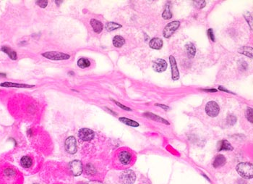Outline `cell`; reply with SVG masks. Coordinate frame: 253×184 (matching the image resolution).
I'll list each match as a JSON object with an SVG mask.
<instances>
[{"label": "cell", "instance_id": "36", "mask_svg": "<svg viewBox=\"0 0 253 184\" xmlns=\"http://www.w3.org/2000/svg\"><path fill=\"white\" fill-rule=\"evenodd\" d=\"M0 76H2V77H6V74L0 73Z\"/></svg>", "mask_w": 253, "mask_h": 184}, {"label": "cell", "instance_id": "38", "mask_svg": "<svg viewBox=\"0 0 253 184\" xmlns=\"http://www.w3.org/2000/svg\"><path fill=\"white\" fill-rule=\"evenodd\" d=\"M69 74H72V75H74L75 73H74L73 72H69Z\"/></svg>", "mask_w": 253, "mask_h": 184}, {"label": "cell", "instance_id": "34", "mask_svg": "<svg viewBox=\"0 0 253 184\" xmlns=\"http://www.w3.org/2000/svg\"><path fill=\"white\" fill-rule=\"evenodd\" d=\"M204 91H205V92H216V90H215V89H204Z\"/></svg>", "mask_w": 253, "mask_h": 184}, {"label": "cell", "instance_id": "33", "mask_svg": "<svg viewBox=\"0 0 253 184\" xmlns=\"http://www.w3.org/2000/svg\"><path fill=\"white\" fill-rule=\"evenodd\" d=\"M218 89H219V90H221V91H224V92H228V93H232V92H229V91H228L227 89H224L222 86H219L218 87Z\"/></svg>", "mask_w": 253, "mask_h": 184}, {"label": "cell", "instance_id": "9", "mask_svg": "<svg viewBox=\"0 0 253 184\" xmlns=\"http://www.w3.org/2000/svg\"><path fill=\"white\" fill-rule=\"evenodd\" d=\"M78 136L84 142H89L94 139L95 133L89 128H81L78 132Z\"/></svg>", "mask_w": 253, "mask_h": 184}, {"label": "cell", "instance_id": "17", "mask_svg": "<svg viewBox=\"0 0 253 184\" xmlns=\"http://www.w3.org/2000/svg\"><path fill=\"white\" fill-rule=\"evenodd\" d=\"M90 23L91 26H92L93 28V29H94V31L96 33H101L102 31V30H103V24L97 20H95V19L90 20Z\"/></svg>", "mask_w": 253, "mask_h": 184}, {"label": "cell", "instance_id": "22", "mask_svg": "<svg viewBox=\"0 0 253 184\" xmlns=\"http://www.w3.org/2000/svg\"><path fill=\"white\" fill-rule=\"evenodd\" d=\"M77 65L80 68H86L90 65V61L86 58H80L78 59Z\"/></svg>", "mask_w": 253, "mask_h": 184}, {"label": "cell", "instance_id": "18", "mask_svg": "<svg viewBox=\"0 0 253 184\" xmlns=\"http://www.w3.org/2000/svg\"><path fill=\"white\" fill-rule=\"evenodd\" d=\"M219 147L218 151H223V150H226V151H232L233 150V146L231 145V144L228 141L223 140L219 143Z\"/></svg>", "mask_w": 253, "mask_h": 184}, {"label": "cell", "instance_id": "29", "mask_svg": "<svg viewBox=\"0 0 253 184\" xmlns=\"http://www.w3.org/2000/svg\"><path fill=\"white\" fill-rule=\"evenodd\" d=\"M36 5H38L41 8H45L48 5V1H46V0L45 1L44 0H39V1H36Z\"/></svg>", "mask_w": 253, "mask_h": 184}, {"label": "cell", "instance_id": "13", "mask_svg": "<svg viewBox=\"0 0 253 184\" xmlns=\"http://www.w3.org/2000/svg\"><path fill=\"white\" fill-rule=\"evenodd\" d=\"M20 165L25 169H28L31 168L33 165V159L30 156H23L20 159Z\"/></svg>", "mask_w": 253, "mask_h": 184}, {"label": "cell", "instance_id": "5", "mask_svg": "<svg viewBox=\"0 0 253 184\" xmlns=\"http://www.w3.org/2000/svg\"><path fill=\"white\" fill-rule=\"evenodd\" d=\"M42 56L47 59H53V60H64V59H68L70 57L69 55L59 52H47L43 53Z\"/></svg>", "mask_w": 253, "mask_h": 184}, {"label": "cell", "instance_id": "14", "mask_svg": "<svg viewBox=\"0 0 253 184\" xmlns=\"http://www.w3.org/2000/svg\"><path fill=\"white\" fill-rule=\"evenodd\" d=\"M149 45L152 49H160L163 46V41L160 38H153L150 41Z\"/></svg>", "mask_w": 253, "mask_h": 184}, {"label": "cell", "instance_id": "12", "mask_svg": "<svg viewBox=\"0 0 253 184\" xmlns=\"http://www.w3.org/2000/svg\"><path fill=\"white\" fill-rule=\"evenodd\" d=\"M153 68L155 71L161 72L165 71L167 68V63L163 59H157L153 62Z\"/></svg>", "mask_w": 253, "mask_h": 184}, {"label": "cell", "instance_id": "3", "mask_svg": "<svg viewBox=\"0 0 253 184\" xmlns=\"http://www.w3.org/2000/svg\"><path fill=\"white\" fill-rule=\"evenodd\" d=\"M120 179L122 184H133L136 179V176L133 170H126L120 175Z\"/></svg>", "mask_w": 253, "mask_h": 184}, {"label": "cell", "instance_id": "26", "mask_svg": "<svg viewBox=\"0 0 253 184\" xmlns=\"http://www.w3.org/2000/svg\"><path fill=\"white\" fill-rule=\"evenodd\" d=\"M172 12H171L170 10H169V6H167L166 8L165 9L163 13L162 14V17L164 18V19L167 20V19H170V18H172Z\"/></svg>", "mask_w": 253, "mask_h": 184}, {"label": "cell", "instance_id": "28", "mask_svg": "<svg viewBox=\"0 0 253 184\" xmlns=\"http://www.w3.org/2000/svg\"><path fill=\"white\" fill-rule=\"evenodd\" d=\"M246 118L250 122H252L253 117H252V108H247V109Z\"/></svg>", "mask_w": 253, "mask_h": 184}, {"label": "cell", "instance_id": "23", "mask_svg": "<svg viewBox=\"0 0 253 184\" xmlns=\"http://www.w3.org/2000/svg\"><path fill=\"white\" fill-rule=\"evenodd\" d=\"M121 27H122V25L117 23H114V22H109V23H107V25H106V28H107L108 31H114V30L120 28Z\"/></svg>", "mask_w": 253, "mask_h": 184}, {"label": "cell", "instance_id": "19", "mask_svg": "<svg viewBox=\"0 0 253 184\" xmlns=\"http://www.w3.org/2000/svg\"><path fill=\"white\" fill-rule=\"evenodd\" d=\"M1 50L3 52H5V54H7V55L10 57V59H12V60H15V59H17V53H16V52L13 51V50H12V49H10V48L7 47V46H2V47L1 48Z\"/></svg>", "mask_w": 253, "mask_h": 184}, {"label": "cell", "instance_id": "10", "mask_svg": "<svg viewBox=\"0 0 253 184\" xmlns=\"http://www.w3.org/2000/svg\"><path fill=\"white\" fill-rule=\"evenodd\" d=\"M70 169L73 176H80L83 172V164L79 160H73L69 164Z\"/></svg>", "mask_w": 253, "mask_h": 184}, {"label": "cell", "instance_id": "15", "mask_svg": "<svg viewBox=\"0 0 253 184\" xmlns=\"http://www.w3.org/2000/svg\"><path fill=\"white\" fill-rule=\"evenodd\" d=\"M226 159L225 158L224 155H217L215 157L214 162H213V167L215 168H219V167H222L226 164Z\"/></svg>", "mask_w": 253, "mask_h": 184}, {"label": "cell", "instance_id": "25", "mask_svg": "<svg viewBox=\"0 0 253 184\" xmlns=\"http://www.w3.org/2000/svg\"><path fill=\"white\" fill-rule=\"evenodd\" d=\"M239 52L241 54H243V55H246V56L252 57V47H248V46H245V47L241 48L239 50Z\"/></svg>", "mask_w": 253, "mask_h": 184}, {"label": "cell", "instance_id": "6", "mask_svg": "<svg viewBox=\"0 0 253 184\" xmlns=\"http://www.w3.org/2000/svg\"><path fill=\"white\" fill-rule=\"evenodd\" d=\"M219 111H220V108L218 104L214 101L208 102L205 106L206 113L208 116L212 117V118L217 116L218 115Z\"/></svg>", "mask_w": 253, "mask_h": 184}, {"label": "cell", "instance_id": "30", "mask_svg": "<svg viewBox=\"0 0 253 184\" xmlns=\"http://www.w3.org/2000/svg\"><path fill=\"white\" fill-rule=\"evenodd\" d=\"M208 36L209 37V38L211 39L212 42H214L215 41V36L214 33H213V31L212 28H210L208 31Z\"/></svg>", "mask_w": 253, "mask_h": 184}, {"label": "cell", "instance_id": "35", "mask_svg": "<svg viewBox=\"0 0 253 184\" xmlns=\"http://www.w3.org/2000/svg\"><path fill=\"white\" fill-rule=\"evenodd\" d=\"M88 184H101V183H98V182H90Z\"/></svg>", "mask_w": 253, "mask_h": 184}, {"label": "cell", "instance_id": "1", "mask_svg": "<svg viewBox=\"0 0 253 184\" xmlns=\"http://www.w3.org/2000/svg\"><path fill=\"white\" fill-rule=\"evenodd\" d=\"M23 176L11 166H5L0 169V184H22Z\"/></svg>", "mask_w": 253, "mask_h": 184}, {"label": "cell", "instance_id": "2", "mask_svg": "<svg viewBox=\"0 0 253 184\" xmlns=\"http://www.w3.org/2000/svg\"><path fill=\"white\" fill-rule=\"evenodd\" d=\"M237 171L242 177L251 179L253 177V165L250 162H241L237 165Z\"/></svg>", "mask_w": 253, "mask_h": 184}, {"label": "cell", "instance_id": "16", "mask_svg": "<svg viewBox=\"0 0 253 184\" xmlns=\"http://www.w3.org/2000/svg\"><path fill=\"white\" fill-rule=\"evenodd\" d=\"M1 86L3 87H14V88H31V87L35 86L32 85H26V84H20V83H15L11 82H5L0 84Z\"/></svg>", "mask_w": 253, "mask_h": 184}, {"label": "cell", "instance_id": "39", "mask_svg": "<svg viewBox=\"0 0 253 184\" xmlns=\"http://www.w3.org/2000/svg\"><path fill=\"white\" fill-rule=\"evenodd\" d=\"M34 184H38V183H34Z\"/></svg>", "mask_w": 253, "mask_h": 184}, {"label": "cell", "instance_id": "4", "mask_svg": "<svg viewBox=\"0 0 253 184\" xmlns=\"http://www.w3.org/2000/svg\"><path fill=\"white\" fill-rule=\"evenodd\" d=\"M117 157L120 164L124 166L130 165L133 161V155L127 150H122L119 152Z\"/></svg>", "mask_w": 253, "mask_h": 184}, {"label": "cell", "instance_id": "37", "mask_svg": "<svg viewBox=\"0 0 253 184\" xmlns=\"http://www.w3.org/2000/svg\"><path fill=\"white\" fill-rule=\"evenodd\" d=\"M55 2L57 3V4H58V6H59V4H60V3H62V1H59H59H56Z\"/></svg>", "mask_w": 253, "mask_h": 184}, {"label": "cell", "instance_id": "24", "mask_svg": "<svg viewBox=\"0 0 253 184\" xmlns=\"http://www.w3.org/2000/svg\"><path fill=\"white\" fill-rule=\"evenodd\" d=\"M186 49H187V55H188L189 57H193L195 56L196 50H195V46L193 45V44H192V43L187 44V45H186Z\"/></svg>", "mask_w": 253, "mask_h": 184}, {"label": "cell", "instance_id": "8", "mask_svg": "<svg viewBox=\"0 0 253 184\" xmlns=\"http://www.w3.org/2000/svg\"><path fill=\"white\" fill-rule=\"evenodd\" d=\"M180 22L179 21H172L169 23L165 27L163 30V36L165 38H169L174 34V33L177 30V28L179 27Z\"/></svg>", "mask_w": 253, "mask_h": 184}, {"label": "cell", "instance_id": "7", "mask_svg": "<svg viewBox=\"0 0 253 184\" xmlns=\"http://www.w3.org/2000/svg\"><path fill=\"white\" fill-rule=\"evenodd\" d=\"M65 149L68 152L69 154L74 155L77 152V142H76V139L75 137L70 136L65 141Z\"/></svg>", "mask_w": 253, "mask_h": 184}, {"label": "cell", "instance_id": "20", "mask_svg": "<svg viewBox=\"0 0 253 184\" xmlns=\"http://www.w3.org/2000/svg\"><path fill=\"white\" fill-rule=\"evenodd\" d=\"M124 43H125V40L123 37L120 36H114V38H113V44L115 47L120 48L122 47V46L124 45Z\"/></svg>", "mask_w": 253, "mask_h": 184}, {"label": "cell", "instance_id": "11", "mask_svg": "<svg viewBox=\"0 0 253 184\" xmlns=\"http://www.w3.org/2000/svg\"><path fill=\"white\" fill-rule=\"evenodd\" d=\"M169 62L172 68V79L174 81H177L179 79V72L177 65H176V59L173 56L169 57Z\"/></svg>", "mask_w": 253, "mask_h": 184}, {"label": "cell", "instance_id": "32", "mask_svg": "<svg viewBox=\"0 0 253 184\" xmlns=\"http://www.w3.org/2000/svg\"><path fill=\"white\" fill-rule=\"evenodd\" d=\"M156 105L159 106V107H161V108L166 109V110H167V109H169V107H167V106H166V105H159V104H156Z\"/></svg>", "mask_w": 253, "mask_h": 184}, {"label": "cell", "instance_id": "27", "mask_svg": "<svg viewBox=\"0 0 253 184\" xmlns=\"http://www.w3.org/2000/svg\"><path fill=\"white\" fill-rule=\"evenodd\" d=\"M193 3H194L195 7L198 9H202L205 6V1H202V0H201V1H199V0H198V1H194Z\"/></svg>", "mask_w": 253, "mask_h": 184}, {"label": "cell", "instance_id": "31", "mask_svg": "<svg viewBox=\"0 0 253 184\" xmlns=\"http://www.w3.org/2000/svg\"><path fill=\"white\" fill-rule=\"evenodd\" d=\"M113 102H114L115 104H116V105H117V106H119V107H121V108L122 109H124V110H127V111H131V109L130 108H129V107H126V106H124V105H122V104H120V102H117V101H114V100H113Z\"/></svg>", "mask_w": 253, "mask_h": 184}, {"label": "cell", "instance_id": "21", "mask_svg": "<svg viewBox=\"0 0 253 184\" xmlns=\"http://www.w3.org/2000/svg\"><path fill=\"white\" fill-rule=\"evenodd\" d=\"M120 120L122 122H123V123L126 124V125H127L131 126V127H138V126L140 125V124L137 122L135 121V120H130V119L126 118H120Z\"/></svg>", "mask_w": 253, "mask_h": 184}]
</instances>
